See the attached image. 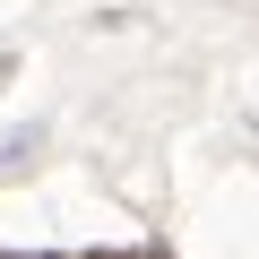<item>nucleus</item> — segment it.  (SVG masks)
<instances>
[{
    "label": "nucleus",
    "mask_w": 259,
    "mask_h": 259,
    "mask_svg": "<svg viewBox=\"0 0 259 259\" xmlns=\"http://www.w3.org/2000/svg\"><path fill=\"white\" fill-rule=\"evenodd\" d=\"M95 259H164V250H156V242H147V250H95Z\"/></svg>",
    "instance_id": "1"
}]
</instances>
